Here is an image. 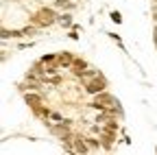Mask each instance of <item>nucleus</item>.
<instances>
[{
	"label": "nucleus",
	"instance_id": "1",
	"mask_svg": "<svg viewBox=\"0 0 157 155\" xmlns=\"http://www.w3.org/2000/svg\"><path fill=\"white\" fill-rule=\"evenodd\" d=\"M105 90H107V79L103 74H98V76H94V79L85 81V92L90 96H96L98 92H105Z\"/></svg>",
	"mask_w": 157,
	"mask_h": 155
},
{
	"label": "nucleus",
	"instance_id": "2",
	"mask_svg": "<svg viewBox=\"0 0 157 155\" xmlns=\"http://www.w3.org/2000/svg\"><path fill=\"white\" fill-rule=\"evenodd\" d=\"M55 7L52 9H42L37 15H33V24H37V26H50L52 22H55Z\"/></svg>",
	"mask_w": 157,
	"mask_h": 155
},
{
	"label": "nucleus",
	"instance_id": "3",
	"mask_svg": "<svg viewBox=\"0 0 157 155\" xmlns=\"http://www.w3.org/2000/svg\"><path fill=\"white\" fill-rule=\"evenodd\" d=\"M57 64L61 66V70H72V64H74V55L63 50V52H59L57 55Z\"/></svg>",
	"mask_w": 157,
	"mask_h": 155
},
{
	"label": "nucleus",
	"instance_id": "4",
	"mask_svg": "<svg viewBox=\"0 0 157 155\" xmlns=\"http://www.w3.org/2000/svg\"><path fill=\"white\" fill-rule=\"evenodd\" d=\"M94 101H96V103H103V105H116V103H118L107 90H105V92H98V94L94 96Z\"/></svg>",
	"mask_w": 157,
	"mask_h": 155
},
{
	"label": "nucleus",
	"instance_id": "5",
	"mask_svg": "<svg viewBox=\"0 0 157 155\" xmlns=\"http://www.w3.org/2000/svg\"><path fill=\"white\" fill-rule=\"evenodd\" d=\"M24 101H26V103H29V105H31V107L35 109V107H39V105H42V96H39V94H35V92H31V90H29V92L24 94Z\"/></svg>",
	"mask_w": 157,
	"mask_h": 155
},
{
	"label": "nucleus",
	"instance_id": "6",
	"mask_svg": "<svg viewBox=\"0 0 157 155\" xmlns=\"http://www.w3.org/2000/svg\"><path fill=\"white\" fill-rule=\"evenodd\" d=\"M98 74H101V72H98V70H92V68H85L83 72H78V74H74V76H76V79H81V81L85 83V81H90V79H94V76H98Z\"/></svg>",
	"mask_w": 157,
	"mask_h": 155
},
{
	"label": "nucleus",
	"instance_id": "7",
	"mask_svg": "<svg viewBox=\"0 0 157 155\" xmlns=\"http://www.w3.org/2000/svg\"><path fill=\"white\" fill-rule=\"evenodd\" d=\"M87 68V61L85 59H78V57H74V64H72V72L78 74V72H83Z\"/></svg>",
	"mask_w": 157,
	"mask_h": 155
},
{
	"label": "nucleus",
	"instance_id": "8",
	"mask_svg": "<svg viewBox=\"0 0 157 155\" xmlns=\"http://www.w3.org/2000/svg\"><path fill=\"white\" fill-rule=\"evenodd\" d=\"M52 7L55 9H74V2H70V0H55V2H52Z\"/></svg>",
	"mask_w": 157,
	"mask_h": 155
},
{
	"label": "nucleus",
	"instance_id": "9",
	"mask_svg": "<svg viewBox=\"0 0 157 155\" xmlns=\"http://www.w3.org/2000/svg\"><path fill=\"white\" fill-rule=\"evenodd\" d=\"M9 37H24V31H9V29H2V40H9Z\"/></svg>",
	"mask_w": 157,
	"mask_h": 155
},
{
	"label": "nucleus",
	"instance_id": "10",
	"mask_svg": "<svg viewBox=\"0 0 157 155\" xmlns=\"http://www.w3.org/2000/svg\"><path fill=\"white\" fill-rule=\"evenodd\" d=\"M57 20H59V24L61 26H72V20H70V13H63V15H57Z\"/></svg>",
	"mask_w": 157,
	"mask_h": 155
},
{
	"label": "nucleus",
	"instance_id": "11",
	"mask_svg": "<svg viewBox=\"0 0 157 155\" xmlns=\"http://www.w3.org/2000/svg\"><path fill=\"white\" fill-rule=\"evenodd\" d=\"M85 140H87V144H90L92 151H98V149L103 146V142H101V140H96V138H85Z\"/></svg>",
	"mask_w": 157,
	"mask_h": 155
},
{
	"label": "nucleus",
	"instance_id": "12",
	"mask_svg": "<svg viewBox=\"0 0 157 155\" xmlns=\"http://www.w3.org/2000/svg\"><path fill=\"white\" fill-rule=\"evenodd\" d=\"M39 61H42V64H55L57 61V55H44Z\"/></svg>",
	"mask_w": 157,
	"mask_h": 155
},
{
	"label": "nucleus",
	"instance_id": "13",
	"mask_svg": "<svg viewBox=\"0 0 157 155\" xmlns=\"http://www.w3.org/2000/svg\"><path fill=\"white\" fill-rule=\"evenodd\" d=\"M111 22H116V24H120V22H122V15L118 13V11H111Z\"/></svg>",
	"mask_w": 157,
	"mask_h": 155
},
{
	"label": "nucleus",
	"instance_id": "14",
	"mask_svg": "<svg viewBox=\"0 0 157 155\" xmlns=\"http://www.w3.org/2000/svg\"><path fill=\"white\" fill-rule=\"evenodd\" d=\"M22 90H31V92H37V90H39V85H37V83H24V85H22Z\"/></svg>",
	"mask_w": 157,
	"mask_h": 155
},
{
	"label": "nucleus",
	"instance_id": "15",
	"mask_svg": "<svg viewBox=\"0 0 157 155\" xmlns=\"http://www.w3.org/2000/svg\"><path fill=\"white\" fill-rule=\"evenodd\" d=\"M50 118H52V120H57V122H61V120H66L63 116H61V114H57V111H52V114H50Z\"/></svg>",
	"mask_w": 157,
	"mask_h": 155
},
{
	"label": "nucleus",
	"instance_id": "16",
	"mask_svg": "<svg viewBox=\"0 0 157 155\" xmlns=\"http://www.w3.org/2000/svg\"><path fill=\"white\" fill-rule=\"evenodd\" d=\"M22 31H24V37H26V35H33V33H35V29H33V26H26V29H22Z\"/></svg>",
	"mask_w": 157,
	"mask_h": 155
},
{
	"label": "nucleus",
	"instance_id": "17",
	"mask_svg": "<svg viewBox=\"0 0 157 155\" xmlns=\"http://www.w3.org/2000/svg\"><path fill=\"white\" fill-rule=\"evenodd\" d=\"M70 37H72V40H78V35H76V29H72V31H70Z\"/></svg>",
	"mask_w": 157,
	"mask_h": 155
},
{
	"label": "nucleus",
	"instance_id": "18",
	"mask_svg": "<svg viewBox=\"0 0 157 155\" xmlns=\"http://www.w3.org/2000/svg\"><path fill=\"white\" fill-rule=\"evenodd\" d=\"M155 44H157V26H155Z\"/></svg>",
	"mask_w": 157,
	"mask_h": 155
},
{
	"label": "nucleus",
	"instance_id": "19",
	"mask_svg": "<svg viewBox=\"0 0 157 155\" xmlns=\"http://www.w3.org/2000/svg\"><path fill=\"white\" fill-rule=\"evenodd\" d=\"M155 20H157V7H155Z\"/></svg>",
	"mask_w": 157,
	"mask_h": 155
},
{
	"label": "nucleus",
	"instance_id": "20",
	"mask_svg": "<svg viewBox=\"0 0 157 155\" xmlns=\"http://www.w3.org/2000/svg\"><path fill=\"white\" fill-rule=\"evenodd\" d=\"M155 2H157V0H155Z\"/></svg>",
	"mask_w": 157,
	"mask_h": 155
}]
</instances>
